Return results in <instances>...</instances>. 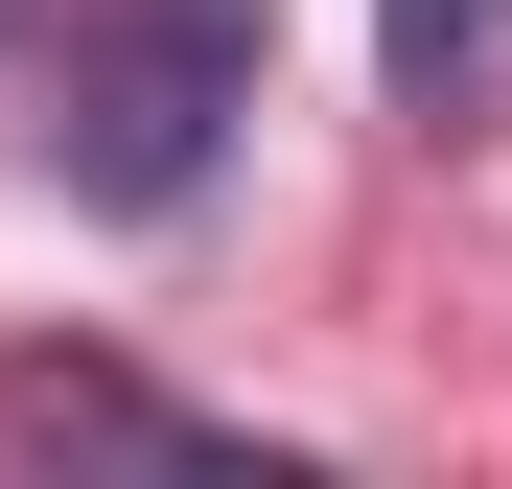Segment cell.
<instances>
[{"label":"cell","instance_id":"6da1fadb","mask_svg":"<svg viewBox=\"0 0 512 489\" xmlns=\"http://www.w3.org/2000/svg\"><path fill=\"white\" fill-rule=\"evenodd\" d=\"M256 0H70V47H47V163H70V210H187L233 117H256Z\"/></svg>","mask_w":512,"mask_h":489},{"label":"cell","instance_id":"7a4b0ae2","mask_svg":"<svg viewBox=\"0 0 512 489\" xmlns=\"http://www.w3.org/2000/svg\"><path fill=\"white\" fill-rule=\"evenodd\" d=\"M0 443L24 466H163V489H280V443L187 420V396L117 373V350H0Z\"/></svg>","mask_w":512,"mask_h":489},{"label":"cell","instance_id":"3957f363","mask_svg":"<svg viewBox=\"0 0 512 489\" xmlns=\"http://www.w3.org/2000/svg\"><path fill=\"white\" fill-rule=\"evenodd\" d=\"M396 24V94H489L512 70V0H373Z\"/></svg>","mask_w":512,"mask_h":489}]
</instances>
